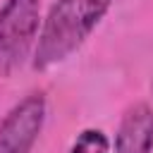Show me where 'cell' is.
<instances>
[{"mask_svg": "<svg viewBox=\"0 0 153 153\" xmlns=\"http://www.w3.org/2000/svg\"><path fill=\"white\" fill-rule=\"evenodd\" d=\"M110 2L112 0H57L38 36L33 65L45 69L74 53L93 31Z\"/></svg>", "mask_w": 153, "mask_h": 153, "instance_id": "obj_1", "label": "cell"}, {"mask_svg": "<svg viewBox=\"0 0 153 153\" xmlns=\"http://www.w3.org/2000/svg\"><path fill=\"white\" fill-rule=\"evenodd\" d=\"M41 0H7L0 10V72L17 69L38 31Z\"/></svg>", "mask_w": 153, "mask_h": 153, "instance_id": "obj_2", "label": "cell"}, {"mask_svg": "<svg viewBox=\"0 0 153 153\" xmlns=\"http://www.w3.org/2000/svg\"><path fill=\"white\" fill-rule=\"evenodd\" d=\"M45 117V100L41 93L26 96L0 124V153H29Z\"/></svg>", "mask_w": 153, "mask_h": 153, "instance_id": "obj_3", "label": "cell"}, {"mask_svg": "<svg viewBox=\"0 0 153 153\" xmlns=\"http://www.w3.org/2000/svg\"><path fill=\"white\" fill-rule=\"evenodd\" d=\"M153 148V112L148 105L139 103L122 117L115 153H151Z\"/></svg>", "mask_w": 153, "mask_h": 153, "instance_id": "obj_4", "label": "cell"}, {"mask_svg": "<svg viewBox=\"0 0 153 153\" xmlns=\"http://www.w3.org/2000/svg\"><path fill=\"white\" fill-rule=\"evenodd\" d=\"M72 153H110V143L103 131L86 129L79 134V139L72 146Z\"/></svg>", "mask_w": 153, "mask_h": 153, "instance_id": "obj_5", "label": "cell"}]
</instances>
